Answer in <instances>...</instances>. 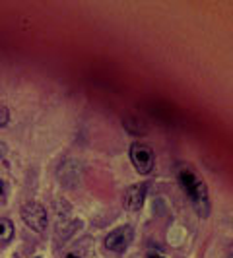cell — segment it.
<instances>
[{"label": "cell", "instance_id": "obj_1", "mask_svg": "<svg viewBox=\"0 0 233 258\" xmlns=\"http://www.w3.org/2000/svg\"><path fill=\"white\" fill-rule=\"evenodd\" d=\"M177 180L194 212L200 218H208L212 212V202H210V192H208V186H206L202 175L192 165L181 163L177 167Z\"/></svg>", "mask_w": 233, "mask_h": 258}, {"label": "cell", "instance_id": "obj_2", "mask_svg": "<svg viewBox=\"0 0 233 258\" xmlns=\"http://www.w3.org/2000/svg\"><path fill=\"white\" fill-rule=\"evenodd\" d=\"M128 156H130V162H132L134 169L140 175H150L152 171H154L156 154H154L152 146L142 144V142H132L130 148H128Z\"/></svg>", "mask_w": 233, "mask_h": 258}, {"label": "cell", "instance_id": "obj_3", "mask_svg": "<svg viewBox=\"0 0 233 258\" xmlns=\"http://www.w3.org/2000/svg\"><path fill=\"white\" fill-rule=\"evenodd\" d=\"M22 220L26 222V226L30 229H34L37 233L45 231L47 224H49V216L47 210L39 204V202H28L24 208H22Z\"/></svg>", "mask_w": 233, "mask_h": 258}, {"label": "cell", "instance_id": "obj_4", "mask_svg": "<svg viewBox=\"0 0 233 258\" xmlns=\"http://www.w3.org/2000/svg\"><path fill=\"white\" fill-rule=\"evenodd\" d=\"M134 239V231L130 226H120L113 229L107 237H105V248L116 252V254H122L126 252V248L130 246V242Z\"/></svg>", "mask_w": 233, "mask_h": 258}, {"label": "cell", "instance_id": "obj_5", "mask_svg": "<svg viewBox=\"0 0 233 258\" xmlns=\"http://www.w3.org/2000/svg\"><path fill=\"white\" fill-rule=\"evenodd\" d=\"M146 192H148V186L144 182H136L132 186L126 188L124 198H122V204L128 212H140L144 206V200H146Z\"/></svg>", "mask_w": 233, "mask_h": 258}, {"label": "cell", "instance_id": "obj_6", "mask_svg": "<svg viewBox=\"0 0 233 258\" xmlns=\"http://www.w3.org/2000/svg\"><path fill=\"white\" fill-rule=\"evenodd\" d=\"M14 237V224L6 218H0V246L8 244Z\"/></svg>", "mask_w": 233, "mask_h": 258}, {"label": "cell", "instance_id": "obj_7", "mask_svg": "<svg viewBox=\"0 0 233 258\" xmlns=\"http://www.w3.org/2000/svg\"><path fill=\"white\" fill-rule=\"evenodd\" d=\"M8 120H10V111H8V107H4V105L0 103V128L6 126Z\"/></svg>", "mask_w": 233, "mask_h": 258}, {"label": "cell", "instance_id": "obj_8", "mask_svg": "<svg viewBox=\"0 0 233 258\" xmlns=\"http://www.w3.org/2000/svg\"><path fill=\"white\" fill-rule=\"evenodd\" d=\"M2 156H4V146L0 144V158H2Z\"/></svg>", "mask_w": 233, "mask_h": 258}, {"label": "cell", "instance_id": "obj_9", "mask_svg": "<svg viewBox=\"0 0 233 258\" xmlns=\"http://www.w3.org/2000/svg\"><path fill=\"white\" fill-rule=\"evenodd\" d=\"M150 258H166V256H162V254H152Z\"/></svg>", "mask_w": 233, "mask_h": 258}, {"label": "cell", "instance_id": "obj_10", "mask_svg": "<svg viewBox=\"0 0 233 258\" xmlns=\"http://www.w3.org/2000/svg\"><path fill=\"white\" fill-rule=\"evenodd\" d=\"M4 194V186H2V182H0V196Z\"/></svg>", "mask_w": 233, "mask_h": 258}, {"label": "cell", "instance_id": "obj_11", "mask_svg": "<svg viewBox=\"0 0 233 258\" xmlns=\"http://www.w3.org/2000/svg\"><path fill=\"white\" fill-rule=\"evenodd\" d=\"M66 258H80V256H76V254H68Z\"/></svg>", "mask_w": 233, "mask_h": 258}, {"label": "cell", "instance_id": "obj_12", "mask_svg": "<svg viewBox=\"0 0 233 258\" xmlns=\"http://www.w3.org/2000/svg\"><path fill=\"white\" fill-rule=\"evenodd\" d=\"M232 258H233V256H232Z\"/></svg>", "mask_w": 233, "mask_h": 258}]
</instances>
